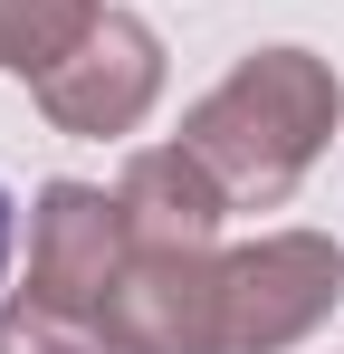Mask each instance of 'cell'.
I'll return each mask as SVG.
<instances>
[{
  "label": "cell",
  "mask_w": 344,
  "mask_h": 354,
  "mask_svg": "<svg viewBox=\"0 0 344 354\" xmlns=\"http://www.w3.org/2000/svg\"><path fill=\"white\" fill-rule=\"evenodd\" d=\"M0 278H10V192H0Z\"/></svg>",
  "instance_id": "9c48e42d"
},
{
  "label": "cell",
  "mask_w": 344,
  "mask_h": 354,
  "mask_svg": "<svg viewBox=\"0 0 344 354\" xmlns=\"http://www.w3.org/2000/svg\"><path fill=\"white\" fill-rule=\"evenodd\" d=\"M96 326L115 354H229V249H134Z\"/></svg>",
  "instance_id": "7a4b0ae2"
},
{
  "label": "cell",
  "mask_w": 344,
  "mask_h": 354,
  "mask_svg": "<svg viewBox=\"0 0 344 354\" xmlns=\"http://www.w3.org/2000/svg\"><path fill=\"white\" fill-rule=\"evenodd\" d=\"M344 297V249L325 230H258L229 249V354H287L306 345Z\"/></svg>",
  "instance_id": "3957f363"
},
{
  "label": "cell",
  "mask_w": 344,
  "mask_h": 354,
  "mask_svg": "<svg viewBox=\"0 0 344 354\" xmlns=\"http://www.w3.org/2000/svg\"><path fill=\"white\" fill-rule=\"evenodd\" d=\"M115 201H124V221H134V249H211L220 221H229L220 173H211L182 134H172V144H144V153H124Z\"/></svg>",
  "instance_id": "8992f818"
},
{
  "label": "cell",
  "mask_w": 344,
  "mask_h": 354,
  "mask_svg": "<svg viewBox=\"0 0 344 354\" xmlns=\"http://www.w3.org/2000/svg\"><path fill=\"white\" fill-rule=\"evenodd\" d=\"M124 259H134V221L106 182H48L39 192V211H29V288L39 297L96 316L106 288L124 278Z\"/></svg>",
  "instance_id": "5b68a950"
},
{
  "label": "cell",
  "mask_w": 344,
  "mask_h": 354,
  "mask_svg": "<svg viewBox=\"0 0 344 354\" xmlns=\"http://www.w3.org/2000/svg\"><path fill=\"white\" fill-rule=\"evenodd\" d=\"M335 115H344V77L316 48H249L182 115V144L220 173L229 211H278L335 144Z\"/></svg>",
  "instance_id": "6da1fadb"
},
{
  "label": "cell",
  "mask_w": 344,
  "mask_h": 354,
  "mask_svg": "<svg viewBox=\"0 0 344 354\" xmlns=\"http://www.w3.org/2000/svg\"><path fill=\"white\" fill-rule=\"evenodd\" d=\"M153 96H163V39H153V19H134V10H106V19L39 77V115H48L57 134H77V144L134 134V124L153 115Z\"/></svg>",
  "instance_id": "277c9868"
},
{
  "label": "cell",
  "mask_w": 344,
  "mask_h": 354,
  "mask_svg": "<svg viewBox=\"0 0 344 354\" xmlns=\"http://www.w3.org/2000/svg\"><path fill=\"white\" fill-rule=\"evenodd\" d=\"M96 19H106V0H0V77L39 86Z\"/></svg>",
  "instance_id": "52a82bcc"
},
{
  "label": "cell",
  "mask_w": 344,
  "mask_h": 354,
  "mask_svg": "<svg viewBox=\"0 0 344 354\" xmlns=\"http://www.w3.org/2000/svg\"><path fill=\"white\" fill-rule=\"evenodd\" d=\"M0 354H115V345H106L96 316H77V306H57V297L19 288V297H0Z\"/></svg>",
  "instance_id": "ba28073f"
}]
</instances>
